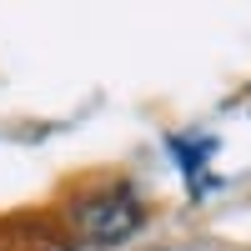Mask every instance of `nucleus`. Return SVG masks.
I'll use <instances>...</instances> for the list:
<instances>
[{"instance_id": "f257e3e1", "label": "nucleus", "mask_w": 251, "mask_h": 251, "mask_svg": "<svg viewBox=\"0 0 251 251\" xmlns=\"http://www.w3.org/2000/svg\"><path fill=\"white\" fill-rule=\"evenodd\" d=\"M146 201L131 191L126 181H106V186H91V191H80L71 206H66V221L75 241H86L96 251H111L121 241H131L141 226H146Z\"/></svg>"}]
</instances>
